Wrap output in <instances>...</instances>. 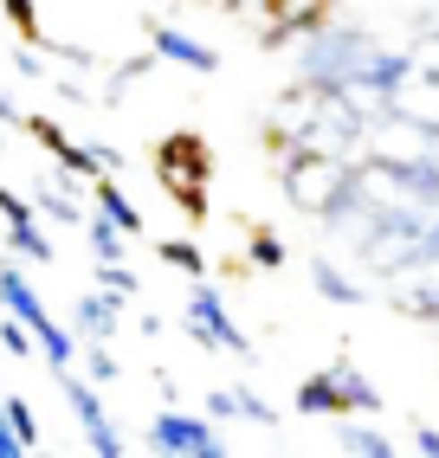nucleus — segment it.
Instances as JSON below:
<instances>
[{
    "instance_id": "nucleus-13",
    "label": "nucleus",
    "mask_w": 439,
    "mask_h": 458,
    "mask_svg": "<svg viewBox=\"0 0 439 458\" xmlns=\"http://www.w3.org/2000/svg\"><path fill=\"white\" fill-rule=\"evenodd\" d=\"M7 252H13L20 265H52V259H58L52 233H39V213H33V220H13V226H7Z\"/></svg>"
},
{
    "instance_id": "nucleus-5",
    "label": "nucleus",
    "mask_w": 439,
    "mask_h": 458,
    "mask_svg": "<svg viewBox=\"0 0 439 458\" xmlns=\"http://www.w3.org/2000/svg\"><path fill=\"white\" fill-rule=\"evenodd\" d=\"M58 387H65V407H72V413H78V426H84V445L98 452V458H123V433H116L110 407L98 401L90 375H78V369H58Z\"/></svg>"
},
{
    "instance_id": "nucleus-24",
    "label": "nucleus",
    "mask_w": 439,
    "mask_h": 458,
    "mask_svg": "<svg viewBox=\"0 0 439 458\" xmlns=\"http://www.w3.org/2000/svg\"><path fill=\"white\" fill-rule=\"evenodd\" d=\"M253 265L278 271V265H285V239H278V233H253Z\"/></svg>"
},
{
    "instance_id": "nucleus-9",
    "label": "nucleus",
    "mask_w": 439,
    "mask_h": 458,
    "mask_svg": "<svg viewBox=\"0 0 439 458\" xmlns=\"http://www.w3.org/2000/svg\"><path fill=\"white\" fill-rule=\"evenodd\" d=\"M72 168L65 174H58L52 181V188H46V181H39V188H33V213H39V220H58V226H84V200L72 194Z\"/></svg>"
},
{
    "instance_id": "nucleus-4",
    "label": "nucleus",
    "mask_w": 439,
    "mask_h": 458,
    "mask_svg": "<svg viewBox=\"0 0 439 458\" xmlns=\"http://www.w3.org/2000/svg\"><path fill=\"white\" fill-rule=\"evenodd\" d=\"M149 445L168 452V458H220V452H227L213 413H181V407H162L149 420Z\"/></svg>"
},
{
    "instance_id": "nucleus-18",
    "label": "nucleus",
    "mask_w": 439,
    "mask_h": 458,
    "mask_svg": "<svg viewBox=\"0 0 439 458\" xmlns=\"http://www.w3.org/2000/svg\"><path fill=\"white\" fill-rule=\"evenodd\" d=\"M0 401H7V420H13L20 445H26V452H46V433H39V413H33V401H26V394H0Z\"/></svg>"
},
{
    "instance_id": "nucleus-1",
    "label": "nucleus",
    "mask_w": 439,
    "mask_h": 458,
    "mask_svg": "<svg viewBox=\"0 0 439 458\" xmlns=\"http://www.w3.org/2000/svg\"><path fill=\"white\" fill-rule=\"evenodd\" d=\"M207 168H213V156H207V142L194 130H175V136L155 142V181L168 188V200L187 213V220L207 213Z\"/></svg>"
},
{
    "instance_id": "nucleus-23",
    "label": "nucleus",
    "mask_w": 439,
    "mask_h": 458,
    "mask_svg": "<svg viewBox=\"0 0 439 458\" xmlns=\"http://www.w3.org/2000/svg\"><path fill=\"white\" fill-rule=\"evenodd\" d=\"M84 375H90V381H116L123 369H116V355H110L104 343H84Z\"/></svg>"
},
{
    "instance_id": "nucleus-19",
    "label": "nucleus",
    "mask_w": 439,
    "mask_h": 458,
    "mask_svg": "<svg viewBox=\"0 0 439 458\" xmlns=\"http://www.w3.org/2000/svg\"><path fill=\"white\" fill-rule=\"evenodd\" d=\"M162 265H175V271H187V278H207V252L194 246V239H162Z\"/></svg>"
},
{
    "instance_id": "nucleus-2",
    "label": "nucleus",
    "mask_w": 439,
    "mask_h": 458,
    "mask_svg": "<svg viewBox=\"0 0 439 458\" xmlns=\"http://www.w3.org/2000/svg\"><path fill=\"white\" fill-rule=\"evenodd\" d=\"M285 194L304 207V213H342L356 194V174L342 168L330 148H297L285 162Z\"/></svg>"
},
{
    "instance_id": "nucleus-11",
    "label": "nucleus",
    "mask_w": 439,
    "mask_h": 458,
    "mask_svg": "<svg viewBox=\"0 0 439 458\" xmlns=\"http://www.w3.org/2000/svg\"><path fill=\"white\" fill-rule=\"evenodd\" d=\"M330 381H336V401H342V420L349 413H382V387H374L362 369H349V361H336L330 369Z\"/></svg>"
},
{
    "instance_id": "nucleus-17",
    "label": "nucleus",
    "mask_w": 439,
    "mask_h": 458,
    "mask_svg": "<svg viewBox=\"0 0 439 458\" xmlns=\"http://www.w3.org/2000/svg\"><path fill=\"white\" fill-rule=\"evenodd\" d=\"M297 413L342 420V401H336V381H330V369H323V375H310V381H297Z\"/></svg>"
},
{
    "instance_id": "nucleus-12",
    "label": "nucleus",
    "mask_w": 439,
    "mask_h": 458,
    "mask_svg": "<svg viewBox=\"0 0 439 458\" xmlns=\"http://www.w3.org/2000/svg\"><path fill=\"white\" fill-rule=\"evenodd\" d=\"M336 452H362V458H394L400 445H394V439H388V433H382V426H374L368 413H362V420L349 413V420H342V433H336Z\"/></svg>"
},
{
    "instance_id": "nucleus-27",
    "label": "nucleus",
    "mask_w": 439,
    "mask_h": 458,
    "mask_svg": "<svg viewBox=\"0 0 439 458\" xmlns=\"http://www.w3.org/2000/svg\"><path fill=\"white\" fill-rule=\"evenodd\" d=\"M414 452H426V458H439V426H414Z\"/></svg>"
},
{
    "instance_id": "nucleus-8",
    "label": "nucleus",
    "mask_w": 439,
    "mask_h": 458,
    "mask_svg": "<svg viewBox=\"0 0 439 458\" xmlns=\"http://www.w3.org/2000/svg\"><path fill=\"white\" fill-rule=\"evenodd\" d=\"M116 291H78V303H72V323H78V343H110L116 335Z\"/></svg>"
},
{
    "instance_id": "nucleus-14",
    "label": "nucleus",
    "mask_w": 439,
    "mask_h": 458,
    "mask_svg": "<svg viewBox=\"0 0 439 458\" xmlns=\"http://www.w3.org/2000/svg\"><path fill=\"white\" fill-rule=\"evenodd\" d=\"M84 246H90V259H98V265H110V259H123L130 233H123V226L110 220V213H98V207H90V213H84Z\"/></svg>"
},
{
    "instance_id": "nucleus-6",
    "label": "nucleus",
    "mask_w": 439,
    "mask_h": 458,
    "mask_svg": "<svg viewBox=\"0 0 439 458\" xmlns=\"http://www.w3.org/2000/svg\"><path fill=\"white\" fill-rule=\"evenodd\" d=\"M149 58H168V65H181V72H220V52L207 46V39H194V33H181V26H168V20H155L149 26Z\"/></svg>"
},
{
    "instance_id": "nucleus-3",
    "label": "nucleus",
    "mask_w": 439,
    "mask_h": 458,
    "mask_svg": "<svg viewBox=\"0 0 439 458\" xmlns=\"http://www.w3.org/2000/svg\"><path fill=\"white\" fill-rule=\"evenodd\" d=\"M187 335H194L201 349H213V355H253V335L233 323L220 284H207V278H194V291H187Z\"/></svg>"
},
{
    "instance_id": "nucleus-20",
    "label": "nucleus",
    "mask_w": 439,
    "mask_h": 458,
    "mask_svg": "<svg viewBox=\"0 0 439 458\" xmlns=\"http://www.w3.org/2000/svg\"><path fill=\"white\" fill-rule=\"evenodd\" d=\"M0 349L7 355H39V343H33V329H26L13 310H0Z\"/></svg>"
},
{
    "instance_id": "nucleus-26",
    "label": "nucleus",
    "mask_w": 439,
    "mask_h": 458,
    "mask_svg": "<svg viewBox=\"0 0 439 458\" xmlns=\"http://www.w3.org/2000/svg\"><path fill=\"white\" fill-rule=\"evenodd\" d=\"M0 458H26L20 433H13V420H7V401H0Z\"/></svg>"
},
{
    "instance_id": "nucleus-28",
    "label": "nucleus",
    "mask_w": 439,
    "mask_h": 458,
    "mask_svg": "<svg viewBox=\"0 0 439 458\" xmlns=\"http://www.w3.org/2000/svg\"><path fill=\"white\" fill-rule=\"evenodd\" d=\"M0 123H20V110H13V98L0 90Z\"/></svg>"
},
{
    "instance_id": "nucleus-7",
    "label": "nucleus",
    "mask_w": 439,
    "mask_h": 458,
    "mask_svg": "<svg viewBox=\"0 0 439 458\" xmlns=\"http://www.w3.org/2000/svg\"><path fill=\"white\" fill-rule=\"evenodd\" d=\"M0 310H13L26 329H46L52 323V310H46V297H39V284L33 278H26V265L7 252V259H0Z\"/></svg>"
},
{
    "instance_id": "nucleus-10",
    "label": "nucleus",
    "mask_w": 439,
    "mask_h": 458,
    "mask_svg": "<svg viewBox=\"0 0 439 458\" xmlns=\"http://www.w3.org/2000/svg\"><path fill=\"white\" fill-rule=\"evenodd\" d=\"M207 413H213V420H253V426H278L271 401H259L253 387H213V394H207Z\"/></svg>"
},
{
    "instance_id": "nucleus-21",
    "label": "nucleus",
    "mask_w": 439,
    "mask_h": 458,
    "mask_svg": "<svg viewBox=\"0 0 439 458\" xmlns=\"http://www.w3.org/2000/svg\"><path fill=\"white\" fill-rule=\"evenodd\" d=\"M0 13L20 26V39H46V26H39V0H0Z\"/></svg>"
},
{
    "instance_id": "nucleus-15",
    "label": "nucleus",
    "mask_w": 439,
    "mask_h": 458,
    "mask_svg": "<svg viewBox=\"0 0 439 458\" xmlns=\"http://www.w3.org/2000/svg\"><path fill=\"white\" fill-rule=\"evenodd\" d=\"M98 213H110V220H116L123 233H130V239H142V233H149V226H142V207H136L130 194H123L110 174H98Z\"/></svg>"
},
{
    "instance_id": "nucleus-16",
    "label": "nucleus",
    "mask_w": 439,
    "mask_h": 458,
    "mask_svg": "<svg viewBox=\"0 0 439 458\" xmlns=\"http://www.w3.org/2000/svg\"><path fill=\"white\" fill-rule=\"evenodd\" d=\"M310 291H317V297H330V303H362L368 291L349 278V271H336L330 259H317V265H310Z\"/></svg>"
},
{
    "instance_id": "nucleus-22",
    "label": "nucleus",
    "mask_w": 439,
    "mask_h": 458,
    "mask_svg": "<svg viewBox=\"0 0 439 458\" xmlns=\"http://www.w3.org/2000/svg\"><path fill=\"white\" fill-rule=\"evenodd\" d=\"M98 284L116 291V297H136V271L123 265V259H110V265H98Z\"/></svg>"
},
{
    "instance_id": "nucleus-25",
    "label": "nucleus",
    "mask_w": 439,
    "mask_h": 458,
    "mask_svg": "<svg viewBox=\"0 0 439 458\" xmlns=\"http://www.w3.org/2000/svg\"><path fill=\"white\" fill-rule=\"evenodd\" d=\"M0 213H7V226H13V220H33V200L13 194V188H0Z\"/></svg>"
}]
</instances>
